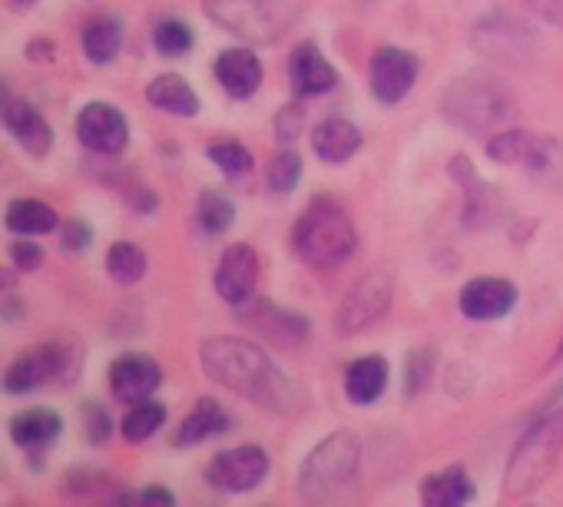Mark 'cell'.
I'll list each match as a JSON object with an SVG mask.
<instances>
[{"instance_id": "5bb4252c", "label": "cell", "mask_w": 563, "mask_h": 507, "mask_svg": "<svg viewBox=\"0 0 563 507\" xmlns=\"http://www.w3.org/2000/svg\"><path fill=\"white\" fill-rule=\"evenodd\" d=\"M258 283V256L249 242H235L222 252L219 269H216V293L229 306H245L255 296Z\"/></svg>"}, {"instance_id": "e575fe53", "label": "cell", "mask_w": 563, "mask_h": 507, "mask_svg": "<svg viewBox=\"0 0 563 507\" xmlns=\"http://www.w3.org/2000/svg\"><path fill=\"white\" fill-rule=\"evenodd\" d=\"M434 378V352L431 349H415L405 362V395L415 398L421 395Z\"/></svg>"}, {"instance_id": "d590c367", "label": "cell", "mask_w": 563, "mask_h": 507, "mask_svg": "<svg viewBox=\"0 0 563 507\" xmlns=\"http://www.w3.org/2000/svg\"><path fill=\"white\" fill-rule=\"evenodd\" d=\"M302 130H306V110L299 103H289L275 113V136L282 143H296Z\"/></svg>"}, {"instance_id": "7c38bea8", "label": "cell", "mask_w": 563, "mask_h": 507, "mask_svg": "<svg viewBox=\"0 0 563 507\" xmlns=\"http://www.w3.org/2000/svg\"><path fill=\"white\" fill-rule=\"evenodd\" d=\"M418 74H421V60H418L411 51L382 47V51L372 57L368 84H372V93H375L378 103L395 107V103H401V100L411 93Z\"/></svg>"}, {"instance_id": "484cf974", "label": "cell", "mask_w": 563, "mask_h": 507, "mask_svg": "<svg viewBox=\"0 0 563 507\" xmlns=\"http://www.w3.org/2000/svg\"><path fill=\"white\" fill-rule=\"evenodd\" d=\"M8 229L11 232H21V235H44V232H54L60 225V216L54 206L41 202V199H14L8 206V216H4Z\"/></svg>"}, {"instance_id": "836d02e7", "label": "cell", "mask_w": 563, "mask_h": 507, "mask_svg": "<svg viewBox=\"0 0 563 507\" xmlns=\"http://www.w3.org/2000/svg\"><path fill=\"white\" fill-rule=\"evenodd\" d=\"M299 179H302V156L296 150H282V153L272 156L268 173H265V183H268L272 192H278V196L292 192L299 186Z\"/></svg>"}, {"instance_id": "7bdbcfd3", "label": "cell", "mask_w": 563, "mask_h": 507, "mask_svg": "<svg viewBox=\"0 0 563 507\" xmlns=\"http://www.w3.org/2000/svg\"><path fill=\"white\" fill-rule=\"evenodd\" d=\"M34 4H37V0H8V8H11V11H18V14L31 11Z\"/></svg>"}, {"instance_id": "8992f818", "label": "cell", "mask_w": 563, "mask_h": 507, "mask_svg": "<svg viewBox=\"0 0 563 507\" xmlns=\"http://www.w3.org/2000/svg\"><path fill=\"white\" fill-rule=\"evenodd\" d=\"M289 0H209L206 18L249 44H275L292 24Z\"/></svg>"}, {"instance_id": "5b68a950", "label": "cell", "mask_w": 563, "mask_h": 507, "mask_svg": "<svg viewBox=\"0 0 563 507\" xmlns=\"http://www.w3.org/2000/svg\"><path fill=\"white\" fill-rule=\"evenodd\" d=\"M560 451H563V405L547 411L517 444V451L507 464V474H504L507 497L537 491L543 484V477L553 471Z\"/></svg>"}, {"instance_id": "e0dca14e", "label": "cell", "mask_w": 563, "mask_h": 507, "mask_svg": "<svg viewBox=\"0 0 563 507\" xmlns=\"http://www.w3.org/2000/svg\"><path fill=\"white\" fill-rule=\"evenodd\" d=\"M4 126L8 133L31 153V156H47L54 146V130L44 120V113L37 107H31L27 100H4Z\"/></svg>"}, {"instance_id": "f546056e", "label": "cell", "mask_w": 563, "mask_h": 507, "mask_svg": "<svg viewBox=\"0 0 563 507\" xmlns=\"http://www.w3.org/2000/svg\"><path fill=\"white\" fill-rule=\"evenodd\" d=\"M196 219H199V225L209 235H222L232 225V219H235V206H232V199L222 189L206 186L199 192V199H196Z\"/></svg>"}, {"instance_id": "74e56055", "label": "cell", "mask_w": 563, "mask_h": 507, "mask_svg": "<svg viewBox=\"0 0 563 507\" xmlns=\"http://www.w3.org/2000/svg\"><path fill=\"white\" fill-rule=\"evenodd\" d=\"M11 263L21 273H37L44 266V249L31 239H18V242H11Z\"/></svg>"}, {"instance_id": "9a60e30c", "label": "cell", "mask_w": 563, "mask_h": 507, "mask_svg": "<svg viewBox=\"0 0 563 507\" xmlns=\"http://www.w3.org/2000/svg\"><path fill=\"white\" fill-rule=\"evenodd\" d=\"M457 306H461L464 319H471V322H494V319H504L517 306V286L510 279L481 276L461 289Z\"/></svg>"}, {"instance_id": "ffe728a7", "label": "cell", "mask_w": 563, "mask_h": 507, "mask_svg": "<svg viewBox=\"0 0 563 507\" xmlns=\"http://www.w3.org/2000/svg\"><path fill=\"white\" fill-rule=\"evenodd\" d=\"M64 434V418L54 408H27L11 418V438L18 448L41 454Z\"/></svg>"}, {"instance_id": "ab89813d", "label": "cell", "mask_w": 563, "mask_h": 507, "mask_svg": "<svg viewBox=\"0 0 563 507\" xmlns=\"http://www.w3.org/2000/svg\"><path fill=\"white\" fill-rule=\"evenodd\" d=\"M113 500H117V504H133V507H136V504H140V507H159V504H163V507H173V504H176V497H173L166 487H156V484L146 487V491H140V494H120V497H113Z\"/></svg>"}, {"instance_id": "7402d4cb", "label": "cell", "mask_w": 563, "mask_h": 507, "mask_svg": "<svg viewBox=\"0 0 563 507\" xmlns=\"http://www.w3.org/2000/svg\"><path fill=\"white\" fill-rule=\"evenodd\" d=\"M229 425H232V418L225 415V408H222L216 398H199L196 408L183 418V425H179L173 444H176V448L202 444V441H209V438H216V434H225Z\"/></svg>"}, {"instance_id": "6da1fadb", "label": "cell", "mask_w": 563, "mask_h": 507, "mask_svg": "<svg viewBox=\"0 0 563 507\" xmlns=\"http://www.w3.org/2000/svg\"><path fill=\"white\" fill-rule=\"evenodd\" d=\"M199 362H202V372L216 385H222L268 411L292 415L306 405V392L265 355L262 345H255L249 339L216 335V339L202 342Z\"/></svg>"}, {"instance_id": "7a4b0ae2", "label": "cell", "mask_w": 563, "mask_h": 507, "mask_svg": "<svg viewBox=\"0 0 563 507\" xmlns=\"http://www.w3.org/2000/svg\"><path fill=\"white\" fill-rule=\"evenodd\" d=\"M292 245L312 269H339L355 256L358 232L352 216L335 199H312L296 219Z\"/></svg>"}, {"instance_id": "f35d334b", "label": "cell", "mask_w": 563, "mask_h": 507, "mask_svg": "<svg viewBox=\"0 0 563 507\" xmlns=\"http://www.w3.org/2000/svg\"><path fill=\"white\" fill-rule=\"evenodd\" d=\"M90 242H93V229H90L84 219L64 222V229H60V245H64L67 252H84Z\"/></svg>"}, {"instance_id": "52a82bcc", "label": "cell", "mask_w": 563, "mask_h": 507, "mask_svg": "<svg viewBox=\"0 0 563 507\" xmlns=\"http://www.w3.org/2000/svg\"><path fill=\"white\" fill-rule=\"evenodd\" d=\"M80 362H84V352H77L74 345H64V342L37 345L8 365L4 388L11 395H27V392H37L51 382H70V375L80 368Z\"/></svg>"}, {"instance_id": "b9f144b4", "label": "cell", "mask_w": 563, "mask_h": 507, "mask_svg": "<svg viewBox=\"0 0 563 507\" xmlns=\"http://www.w3.org/2000/svg\"><path fill=\"white\" fill-rule=\"evenodd\" d=\"M27 54H31V57H37V60H44V57H51V54H54V44L37 41V44H31V47H27Z\"/></svg>"}, {"instance_id": "ba28073f", "label": "cell", "mask_w": 563, "mask_h": 507, "mask_svg": "<svg viewBox=\"0 0 563 507\" xmlns=\"http://www.w3.org/2000/svg\"><path fill=\"white\" fill-rule=\"evenodd\" d=\"M474 51L490 57V60H504V64H527L533 57V31L514 18V14H484L474 24V37H471Z\"/></svg>"}, {"instance_id": "4fadbf2b", "label": "cell", "mask_w": 563, "mask_h": 507, "mask_svg": "<svg viewBox=\"0 0 563 507\" xmlns=\"http://www.w3.org/2000/svg\"><path fill=\"white\" fill-rule=\"evenodd\" d=\"M77 140L97 156H120L130 143L126 117L117 107L93 100L77 113Z\"/></svg>"}, {"instance_id": "44dd1931", "label": "cell", "mask_w": 563, "mask_h": 507, "mask_svg": "<svg viewBox=\"0 0 563 507\" xmlns=\"http://www.w3.org/2000/svg\"><path fill=\"white\" fill-rule=\"evenodd\" d=\"M362 146V130L345 120V117H329L312 130V150L322 163H345L358 153Z\"/></svg>"}, {"instance_id": "ee69618b", "label": "cell", "mask_w": 563, "mask_h": 507, "mask_svg": "<svg viewBox=\"0 0 563 507\" xmlns=\"http://www.w3.org/2000/svg\"><path fill=\"white\" fill-rule=\"evenodd\" d=\"M560 359H563V342H560V352L553 355V362H560Z\"/></svg>"}, {"instance_id": "4316f807", "label": "cell", "mask_w": 563, "mask_h": 507, "mask_svg": "<svg viewBox=\"0 0 563 507\" xmlns=\"http://www.w3.org/2000/svg\"><path fill=\"white\" fill-rule=\"evenodd\" d=\"M84 54H87V60H93V64H110L117 54H120V47H123V24L117 21V18H110V14H103V18H93L87 27H84Z\"/></svg>"}, {"instance_id": "ac0fdd59", "label": "cell", "mask_w": 563, "mask_h": 507, "mask_svg": "<svg viewBox=\"0 0 563 507\" xmlns=\"http://www.w3.org/2000/svg\"><path fill=\"white\" fill-rule=\"evenodd\" d=\"M216 80L229 97L249 100L262 87V60L249 47H229L216 60Z\"/></svg>"}, {"instance_id": "603a6c76", "label": "cell", "mask_w": 563, "mask_h": 507, "mask_svg": "<svg viewBox=\"0 0 563 507\" xmlns=\"http://www.w3.org/2000/svg\"><path fill=\"white\" fill-rule=\"evenodd\" d=\"M391 368L382 355H365L358 362L349 365L345 372V395L352 398V405H375L385 388H388Z\"/></svg>"}, {"instance_id": "277c9868", "label": "cell", "mask_w": 563, "mask_h": 507, "mask_svg": "<svg viewBox=\"0 0 563 507\" xmlns=\"http://www.w3.org/2000/svg\"><path fill=\"white\" fill-rule=\"evenodd\" d=\"M358 464H362V441L352 431H332L312 454L306 458L299 471V491L306 500H335L345 491L355 487L358 481Z\"/></svg>"}, {"instance_id": "30bf717a", "label": "cell", "mask_w": 563, "mask_h": 507, "mask_svg": "<svg viewBox=\"0 0 563 507\" xmlns=\"http://www.w3.org/2000/svg\"><path fill=\"white\" fill-rule=\"evenodd\" d=\"M239 319L262 335L272 349H299L309 339V319L292 312V309H282L268 299H249L245 306H239Z\"/></svg>"}, {"instance_id": "8fae6325", "label": "cell", "mask_w": 563, "mask_h": 507, "mask_svg": "<svg viewBox=\"0 0 563 507\" xmlns=\"http://www.w3.org/2000/svg\"><path fill=\"white\" fill-rule=\"evenodd\" d=\"M265 474H268V454L258 444H239V448L219 451L206 464V481L225 494H245L258 487Z\"/></svg>"}, {"instance_id": "83f0119b", "label": "cell", "mask_w": 563, "mask_h": 507, "mask_svg": "<svg viewBox=\"0 0 563 507\" xmlns=\"http://www.w3.org/2000/svg\"><path fill=\"white\" fill-rule=\"evenodd\" d=\"M146 266H150V263H146V252H143L136 242L120 239V242H113L110 252H107V273H110V279L120 283V286L140 283V279L146 276Z\"/></svg>"}, {"instance_id": "d6986e66", "label": "cell", "mask_w": 563, "mask_h": 507, "mask_svg": "<svg viewBox=\"0 0 563 507\" xmlns=\"http://www.w3.org/2000/svg\"><path fill=\"white\" fill-rule=\"evenodd\" d=\"M289 77H292V90L299 97H322V93H332L339 87L335 67L325 60V54L316 44L296 47L292 64H289Z\"/></svg>"}, {"instance_id": "2e32d148", "label": "cell", "mask_w": 563, "mask_h": 507, "mask_svg": "<svg viewBox=\"0 0 563 507\" xmlns=\"http://www.w3.org/2000/svg\"><path fill=\"white\" fill-rule=\"evenodd\" d=\"M159 382H163V372H159V365L150 355L130 352V355H120L110 365V388L126 405L146 401L159 388Z\"/></svg>"}, {"instance_id": "3957f363", "label": "cell", "mask_w": 563, "mask_h": 507, "mask_svg": "<svg viewBox=\"0 0 563 507\" xmlns=\"http://www.w3.org/2000/svg\"><path fill=\"white\" fill-rule=\"evenodd\" d=\"M441 107H444V117L451 123H457L461 130H467L474 136L500 133L507 126V120L517 113L507 84L497 80L494 74H484V70L464 74L454 84H448Z\"/></svg>"}, {"instance_id": "1f68e13d", "label": "cell", "mask_w": 563, "mask_h": 507, "mask_svg": "<svg viewBox=\"0 0 563 507\" xmlns=\"http://www.w3.org/2000/svg\"><path fill=\"white\" fill-rule=\"evenodd\" d=\"M206 156L219 166V173H225L229 179H245L255 166L252 153L235 143V140H219V143H209L206 146Z\"/></svg>"}, {"instance_id": "cb8c5ba5", "label": "cell", "mask_w": 563, "mask_h": 507, "mask_svg": "<svg viewBox=\"0 0 563 507\" xmlns=\"http://www.w3.org/2000/svg\"><path fill=\"white\" fill-rule=\"evenodd\" d=\"M477 494L464 467H444L421 481V500L431 507H461Z\"/></svg>"}, {"instance_id": "d4e9b609", "label": "cell", "mask_w": 563, "mask_h": 507, "mask_svg": "<svg viewBox=\"0 0 563 507\" xmlns=\"http://www.w3.org/2000/svg\"><path fill=\"white\" fill-rule=\"evenodd\" d=\"M146 100H150V107H156V110H163L169 117H186L189 120V117L199 113V97L179 74H163V77L150 80Z\"/></svg>"}, {"instance_id": "60d3db41", "label": "cell", "mask_w": 563, "mask_h": 507, "mask_svg": "<svg viewBox=\"0 0 563 507\" xmlns=\"http://www.w3.org/2000/svg\"><path fill=\"white\" fill-rule=\"evenodd\" d=\"M527 8H530L533 14H540L543 21L563 27V0H527Z\"/></svg>"}, {"instance_id": "f1b7e54d", "label": "cell", "mask_w": 563, "mask_h": 507, "mask_svg": "<svg viewBox=\"0 0 563 507\" xmlns=\"http://www.w3.org/2000/svg\"><path fill=\"white\" fill-rule=\"evenodd\" d=\"M166 405H159V401H153V398H146V401H136L126 415H123V425H120V431H123V438L130 441V444H140V441H150L163 425H166Z\"/></svg>"}, {"instance_id": "4dcf8cb0", "label": "cell", "mask_w": 563, "mask_h": 507, "mask_svg": "<svg viewBox=\"0 0 563 507\" xmlns=\"http://www.w3.org/2000/svg\"><path fill=\"white\" fill-rule=\"evenodd\" d=\"M537 136L523 133V130H500L487 140V156L494 163H504V166H514V163H527L530 150H533Z\"/></svg>"}, {"instance_id": "d6a6232c", "label": "cell", "mask_w": 563, "mask_h": 507, "mask_svg": "<svg viewBox=\"0 0 563 507\" xmlns=\"http://www.w3.org/2000/svg\"><path fill=\"white\" fill-rule=\"evenodd\" d=\"M192 44H196V37H192L189 24H183V21H163V24L153 31V47H156V54L166 57V60L186 57V54L192 51Z\"/></svg>"}, {"instance_id": "8d00e7d4", "label": "cell", "mask_w": 563, "mask_h": 507, "mask_svg": "<svg viewBox=\"0 0 563 507\" xmlns=\"http://www.w3.org/2000/svg\"><path fill=\"white\" fill-rule=\"evenodd\" d=\"M84 428H87V441L90 444H103L113 431V421H110V411L97 401H87L84 405Z\"/></svg>"}, {"instance_id": "9c48e42d", "label": "cell", "mask_w": 563, "mask_h": 507, "mask_svg": "<svg viewBox=\"0 0 563 507\" xmlns=\"http://www.w3.org/2000/svg\"><path fill=\"white\" fill-rule=\"evenodd\" d=\"M391 296H395V286H391V279L385 273L362 276L339 306V316H335L339 332L342 335H358V332L372 329L375 322H382L385 312L391 309Z\"/></svg>"}]
</instances>
